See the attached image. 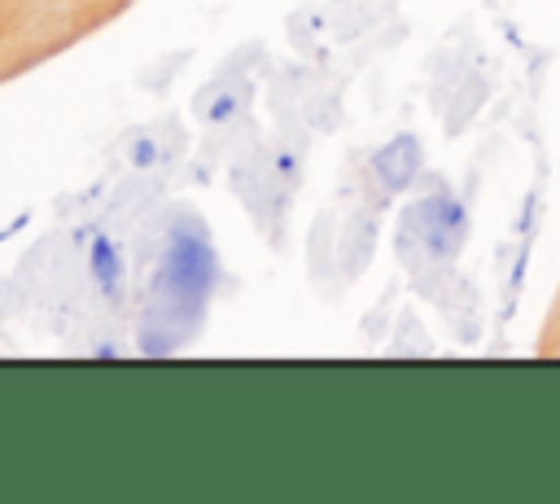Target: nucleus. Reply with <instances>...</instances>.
I'll return each mask as SVG.
<instances>
[{"instance_id":"1a4fd4ad","label":"nucleus","mask_w":560,"mask_h":504,"mask_svg":"<svg viewBox=\"0 0 560 504\" xmlns=\"http://www.w3.org/2000/svg\"><path fill=\"white\" fill-rule=\"evenodd\" d=\"M534 224H538V188H534V193H525V206H521V224H516V232L529 241V237H534Z\"/></svg>"},{"instance_id":"0eeeda50","label":"nucleus","mask_w":560,"mask_h":504,"mask_svg":"<svg viewBox=\"0 0 560 504\" xmlns=\"http://www.w3.org/2000/svg\"><path fill=\"white\" fill-rule=\"evenodd\" d=\"M372 245H376V224H372V215H354L350 228H346V245H341L346 276H359V272H363V263L372 259Z\"/></svg>"},{"instance_id":"9b49d317","label":"nucleus","mask_w":560,"mask_h":504,"mask_svg":"<svg viewBox=\"0 0 560 504\" xmlns=\"http://www.w3.org/2000/svg\"><path fill=\"white\" fill-rule=\"evenodd\" d=\"M22 224H31V215H26V210H22V215H18V219H13L9 228H0V241H9L13 232H22Z\"/></svg>"},{"instance_id":"f257e3e1","label":"nucleus","mask_w":560,"mask_h":504,"mask_svg":"<svg viewBox=\"0 0 560 504\" xmlns=\"http://www.w3.org/2000/svg\"><path fill=\"white\" fill-rule=\"evenodd\" d=\"M464 241H468V206L446 184H438L433 193L411 202L398 219V232H394L398 259L407 267H416V263H455Z\"/></svg>"},{"instance_id":"423d86ee","label":"nucleus","mask_w":560,"mask_h":504,"mask_svg":"<svg viewBox=\"0 0 560 504\" xmlns=\"http://www.w3.org/2000/svg\"><path fill=\"white\" fill-rule=\"evenodd\" d=\"M249 105V83H214L210 92H201V114L206 123H232L241 110Z\"/></svg>"},{"instance_id":"7ed1b4c3","label":"nucleus","mask_w":560,"mask_h":504,"mask_svg":"<svg viewBox=\"0 0 560 504\" xmlns=\"http://www.w3.org/2000/svg\"><path fill=\"white\" fill-rule=\"evenodd\" d=\"M420 171H424V149H420V140H416L411 131L389 136V140L368 158V175H372V184H376L385 197L411 188V184L420 180Z\"/></svg>"},{"instance_id":"9d476101","label":"nucleus","mask_w":560,"mask_h":504,"mask_svg":"<svg viewBox=\"0 0 560 504\" xmlns=\"http://www.w3.org/2000/svg\"><path fill=\"white\" fill-rule=\"evenodd\" d=\"M92 359H118V346L114 342H96L92 346Z\"/></svg>"},{"instance_id":"6e6552de","label":"nucleus","mask_w":560,"mask_h":504,"mask_svg":"<svg viewBox=\"0 0 560 504\" xmlns=\"http://www.w3.org/2000/svg\"><path fill=\"white\" fill-rule=\"evenodd\" d=\"M162 153H158V140L153 136H136V145H131V162L136 167H153Z\"/></svg>"},{"instance_id":"f03ea898","label":"nucleus","mask_w":560,"mask_h":504,"mask_svg":"<svg viewBox=\"0 0 560 504\" xmlns=\"http://www.w3.org/2000/svg\"><path fill=\"white\" fill-rule=\"evenodd\" d=\"M214 276H219V263H214L210 237L197 224H175L162 250V267H158V294L171 307V316L197 320L214 289Z\"/></svg>"},{"instance_id":"20e7f679","label":"nucleus","mask_w":560,"mask_h":504,"mask_svg":"<svg viewBox=\"0 0 560 504\" xmlns=\"http://www.w3.org/2000/svg\"><path fill=\"white\" fill-rule=\"evenodd\" d=\"M486 101H490V79L481 70H464L455 92H451V101H446V136L468 131V123L486 110Z\"/></svg>"},{"instance_id":"39448f33","label":"nucleus","mask_w":560,"mask_h":504,"mask_svg":"<svg viewBox=\"0 0 560 504\" xmlns=\"http://www.w3.org/2000/svg\"><path fill=\"white\" fill-rule=\"evenodd\" d=\"M88 267H92L96 289H101L109 302H118V298H122V259H118V245H114L105 232H96V237L88 241Z\"/></svg>"}]
</instances>
